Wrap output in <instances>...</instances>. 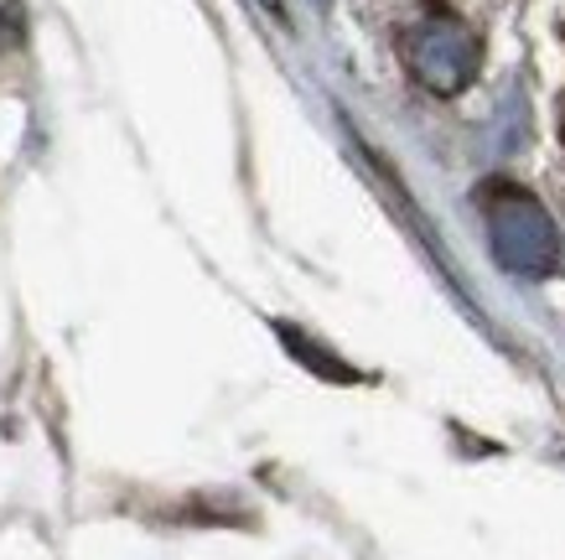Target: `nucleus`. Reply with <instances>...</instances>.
Here are the masks:
<instances>
[{"label":"nucleus","mask_w":565,"mask_h":560,"mask_svg":"<svg viewBox=\"0 0 565 560\" xmlns=\"http://www.w3.org/2000/svg\"><path fill=\"white\" fill-rule=\"evenodd\" d=\"M265 6H270V11H275V17H280V0H265Z\"/></svg>","instance_id":"obj_3"},{"label":"nucleus","mask_w":565,"mask_h":560,"mask_svg":"<svg viewBox=\"0 0 565 560\" xmlns=\"http://www.w3.org/2000/svg\"><path fill=\"white\" fill-rule=\"evenodd\" d=\"M488 234H493L498 260L519 275H550L561 260V234L540 203L519 187H493L488 192Z\"/></svg>","instance_id":"obj_2"},{"label":"nucleus","mask_w":565,"mask_h":560,"mask_svg":"<svg viewBox=\"0 0 565 560\" xmlns=\"http://www.w3.org/2000/svg\"><path fill=\"white\" fill-rule=\"evenodd\" d=\"M399 52H405V63L430 94H457V88L472 84V73H478V36L467 27L462 17H451V11H426V17H415L399 36Z\"/></svg>","instance_id":"obj_1"}]
</instances>
